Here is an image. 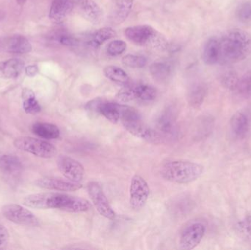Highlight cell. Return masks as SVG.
<instances>
[{
    "label": "cell",
    "instance_id": "obj_18",
    "mask_svg": "<svg viewBox=\"0 0 251 250\" xmlns=\"http://www.w3.org/2000/svg\"><path fill=\"white\" fill-rule=\"evenodd\" d=\"M32 45L26 37L16 35L9 38L7 42V50L13 54H26L32 51Z\"/></svg>",
    "mask_w": 251,
    "mask_h": 250
},
{
    "label": "cell",
    "instance_id": "obj_38",
    "mask_svg": "<svg viewBox=\"0 0 251 250\" xmlns=\"http://www.w3.org/2000/svg\"><path fill=\"white\" fill-rule=\"evenodd\" d=\"M26 0H16V2L19 4V6L24 5L26 2Z\"/></svg>",
    "mask_w": 251,
    "mask_h": 250
},
{
    "label": "cell",
    "instance_id": "obj_21",
    "mask_svg": "<svg viewBox=\"0 0 251 250\" xmlns=\"http://www.w3.org/2000/svg\"><path fill=\"white\" fill-rule=\"evenodd\" d=\"M32 131L35 135L44 139H55L60 132L56 125L49 123H36L32 125Z\"/></svg>",
    "mask_w": 251,
    "mask_h": 250
},
{
    "label": "cell",
    "instance_id": "obj_17",
    "mask_svg": "<svg viewBox=\"0 0 251 250\" xmlns=\"http://www.w3.org/2000/svg\"><path fill=\"white\" fill-rule=\"evenodd\" d=\"M73 8V0H54L49 16L52 22L60 23L67 17Z\"/></svg>",
    "mask_w": 251,
    "mask_h": 250
},
{
    "label": "cell",
    "instance_id": "obj_24",
    "mask_svg": "<svg viewBox=\"0 0 251 250\" xmlns=\"http://www.w3.org/2000/svg\"><path fill=\"white\" fill-rule=\"evenodd\" d=\"M22 96L24 98L23 109L25 113L27 114H35L41 112V106L32 91L29 89L24 90Z\"/></svg>",
    "mask_w": 251,
    "mask_h": 250
},
{
    "label": "cell",
    "instance_id": "obj_1",
    "mask_svg": "<svg viewBox=\"0 0 251 250\" xmlns=\"http://www.w3.org/2000/svg\"><path fill=\"white\" fill-rule=\"evenodd\" d=\"M220 58L223 66L234 64L247 58L251 54V35L240 29H234L219 38Z\"/></svg>",
    "mask_w": 251,
    "mask_h": 250
},
{
    "label": "cell",
    "instance_id": "obj_37",
    "mask_svg": "<svg viewBox=\"0 0 251 250\" xmlns=\"http://www.w3.org/2000/svg\"><path fill=\"white\" fill-rule=\"evenodd\" d=\"M26 74L29 77H33L38 73V68L36 65H31L25 68Z\"/></svg>",
    "mask_w": 251,
    "mask_h": 250
},
{
    "label": "cell",
    "instance_id": "obj_35",
    "mask_svg": "<svg viewBox=\"0 0 251 250\" xmlns=\"http://www.w3.org/2000/svg\"><path fill=\"white\" fill-rule=\"evenodd\" d=\"M10 240V234L5 226L0 224V250L5 249Z\"/></svg>",
    "mask_w": 251,
    "mask_h": 250
},
{
    "label": "cell",
    "instance_id": "obj_25",
    "mask_svg": "<svg viewBox=\"0 0 251 250\" xmlns=\"http://www.w3.org/2000/svg\"><path fill=\"white\" fill-rule=\"evenodd\" d=\"M219 79L220 82L224 88L229 91H234L237 88L240 77L235 70L232 69H226L221 72Z\"/></svg>",
    "mask_w": 251,
    "mask_h": 250
},
{
    "label": "cell",
    "instance_id": "obj_28",
    "mask_svg": "<svg viewBox=\"0 0 251 250\" xmlns=\"http://www.w3.org/2000/svg\"><path fill=\"white\" fill-rule=\"evenodd\" d=\"M116 35V32L112 28H102V29H99L92 35L90 44L92 46L98 47Z\"/></svg>",
    "mask_w": 251,
    "mask_h": 250
},
{
    "label": "cell",
    "instance_id": "obj_19",
    "mask_svg": "<svg viewBox=\"0 0 251 250\" xmlns=\"http://www.w3.org/2000/svg\"><path fill=\"white\" fill-rule=\"evenodd\" d=\"M220 58L219 38L212 37L206 41L203 51V60L206 64L212 66L218 63Z\"/></svg>",
    "mask_w": 251,
    "mask_h": 250
},
{
    "label": "cell",
    "instance_id": "obj_26",
    "mask_svg": "<svg viewBox=\"0 0 251 250\" xmlns=\"http://www.w3.org/2000/svg\"><path fill=\"white\" fill-rule=\"evenodd\" d=\"M156 128L159 132L165 135H172L175 130V121L170 113H164L156 121Z\"/></svg>",
    "mask_w": 251,
    "mask_h": 250
},
{
    "label": "cell",
    "instance_id": "obj_20",
    "mask_svg": "<svg viewBox=\"0 0 251 250\" xmlns=\"http://www.w3.org/2000/svg\"><path fill=\"white\" fill-rule=\"evenodd\" d=\"M133 2L134 0H114L111 14L113 23L119 24L126 19L132 9Z\"/></svg>",
    "mask_w": 251,
    "mask_h": 250
},
{
    "label": "cell",
    "instance_id": "obj_33",
    "mask_svg": "<svg viewBox=\"0 0 251 250\" xmlns=\"http://www.w3.org/2000/svg\"><path fill=\"white\" fill-rule=\"evenodd\" d=\"M122 63L127 67L140 68L144 67L147 63V60L143 56L128 54L122 59Z\"/></svg>",
    "mask_w": 251,
    "mask_h": 250
},
{
    "label": "cell",
    "instance_id": "obj_9",
    "mask_svg": "<svg viewBox=\"0 0 251 250\" xmlns=\"http://www.w3.org/2000/svg\"><path fill=\"white\" fill-rule=\"evenodd\" d=\"M88 191L97 211L105 218L114 220L116 217V213L112 208L101 186L97 182H90L88 183Z\"/></svg>",
    "mask_w": 251,
    "mask_h": 250
},
{
    "label": "cell",
    "instance_id": "obj_3",
    "mask_svg": "<svg viewBox=\"0 0 251 250\" xmlns=\"http://www.w3.org/2000/svg\"><path fill=\"white\" fill-rule=\"evenodd\" d=\"M203 172L204 167L201 164L187 161H174L162 166L161 176L168 182L186 184L197 180Z\"/></svg>",
    "mask_w": 251,
    "mask_h": 250
},
{
    "label": "cell",
    "instance_id": "obj_8",
    "mask_svg": "<svg viewBox=\"0 0 251 250\" xmlns=\"http://www.w3.org/2000/svg\"><path fill=\"white\" fill-rule=\"evenodd\" d=\"M130 205L135 211L141 209L146 205L150 189L144 179L139 175H134L130 185Z\"/></svg>",
    "mask_w": 251,
    "mask_h": 250
},
{
    "label": "cell",
    "instance_id": "obj_12",
    "mask_svg": "<svg viewBox=\"0 0 251 250\" xmlns=\"http://www.w3.org/2000/svg\"><path fill=\"white\" fill-rule=\"evenodd\" d=\"M74 7L79 14L94 24H99L102 20V10L94 0H73Z\"/></svg>",
    "mask_w": 251,
    "mask_h": 250
},
{
    "label": "cell",
    "instance_id": "obj_31",
    "mask_svg": "<svg viewBox=\"0 0 251 250\" xmlns=\"http://www.w3.org/2000/svg\"><path fill=\"white\" fill-rule=\"evenodd\" d=\"M150 72L154 79L163 81L171 74V68L166 63H155L150 66Z\"/></svg>",
    "mask_w": 251,
    "mask_h": 250
},
{
    "label": "cell",
    "instance_id": "obj_11",
    "mask_svg": "<svg viewBox=\"0 0 251 250\" xmlns=\"http://www.w3.org/2000/svg\"><path fill=\"white\" fill-rule=\"evenodd\" d=\"M57 164L60 173L68 180L79 183L83 179L85 170L79 161L66 156H60Z\"/></svg>",
    "mask_w": 251,
    "mask_h": 250
},
{
    "label": "cell",
    "instance_id": "obj_29",
    "mask_svg": "<svg viewBox=\"0 0 251 250\" xmlns=\"http://www.w3.org/2000/svg\"><path fill=\"white\" fill-rule=\"evenodd\" d=\"M236 92L245 98H249L251 97V70L245 73L243 76L240 77L237 88L235 89Z\"/></svg>",
    "mask_w": 251,
    "mask_h": 250
},
{
    "label": "cell",
    "instance_id": "obj_22",
    "mask_svg": "<svg viewBox=\"0 0 251 250\" xmlns=\"http://www.w3.org/2000/svg\"><path fill=\"white\" fill-rule=\"evenodd\" d=\"M208 88L206 84L196 83L192 86L188 93V102L191 107L198 108L203 104L206 95Z\"/></svg>",
    "mask_w": 251,
    "mask_h": 250
},
{
    "label": "cell",
    "instance_id": "obj_7",
    "mask_svg": "<svg viewBox=\"0 0 251 250\" xmlns=\"http://www.w3.org/2000/svg\"><path fill=\"white\" fill-rule=\"evenodd\" d=\"M157 91L156 88L147 85H138L127 86L122 88L117 94V98L122 102L126 103L134 100L153 101L156 98Z\"/></svg>",
    "mask_w": 251,
    "mask_h": 250
},
{
    "label": "cell",
    "instance_id": "obj_23",
    "mask_svg": "<svg viewBox=\"0 0 251 250\" xmlns=\"http://www.w3.org/2000/svg\"><path fill=\"white\" fill-rule=\"evenodd\" d=\"M25 68V63L20 59L13 58L7 60L1 66V72L9 79L18 77Z\"/></svg>",
    "mask_w": 251,
    "mask_h": 250
},
{
    "label": "cell",
    "instance_id": "obj_13",
    "mask_svg": "<svg viewBox=\"0 0 251 250\" xmlns=\"http://www.w3.org/2000/svg\"><path fill=\"white\" fill-rule=\"evenodd\" d=\"M35 184L42 189L59 192H74L82 187V184L69 180H63L57 178L44 177L38 179Z\"/></svg>",
    "mask_w": 251,
    "mask_h": 250
},
{
    "label": "cell",
    "instance_id": "obj_10",
    "mask_svg": "<svg viewBox=\"0 0 251 250\" xmlns=\"http://www.w3.org/2000/svg\"><path fill=\"white\" fill-rule=\"evenodd\" d=\"M206 230V226L201 222H196L187 226L180 236V248L184 250L196 248L204 237Z\"/></svg>",
    "mask_w": 251,
    "mask_h": 250
},
{
    "label": "cell",
    "instance_id": "obj_34",
    "mask_svg": "<svg viewBox=\"0 0 251 250\" xmlns=\"http://www.w3.org/2000/svg\"><path fill=\"white\" fill-rule=\"evenodd\" d=\"M126 48V44L124 41L116 40L112 41L108 45L107 52L111 56L120 55Z\"/></svg>",
    "mask_w": 251,
    "mask_h": 250
},
{
    "label": "cell",
    "instance_id": "obj_30",
    "mask_svg": "<svg viewBox=\"0 0 251 250\" xmlns=\"http://www.w3.org/2000/svg\"><path fill=\"white\" fill-rule=\"evenodd\" d=\"M236 230L242 239L251 242V215L240 220L236 225Z\"/></svg>",
    "mask_w": 251,
    "mask_h": 250
},
{
    "label": "cell",
    "instance_id": "obj_27",
    "mask_svg": "<svg viewBox=\"0 0 251 250\" xmlns=\"http://www.w3.org/2000/svg\"><path fill=\"white\" fill-rule=\"evenodd\" d=\"M104 74L110 80L119 84H127L129 82V76L126 73L117 66H107L104 69Z\"/></svg>",
    "mask_w": 251,
    "mask_h": 250
},
{
    "label": "cell",
    "instance_id": "obj_16",
    "mask_svg": "<svg viewBox=\"0 0 251 250\" xmlns=\"http://www.w3.org/2000/svg\"><path fill=\"white\" fill-rule=\"evenodd\" d=\"M0 170L7 177L17 178L23 170V165L19 157L6 154L0 157Z\"/></svg>",
    "mask_w": 251,
    "mask_h": 250
},
{
    "label": "cell",
    "instance_id": "obj_6",
    "mask_svg": "<svg viewBox=\"0 0 251 250\" xmlns=\"http://www.w3.org/2000/svg\"><path fill=\"white\" fill-rule=\"evenodd\" d=\"M1 213L4 218L15 224L31 227H36L40 224L38 217L32 211L19 204L4 205L1 208Z\"/></svg>",
    "mask_w": 251,
    "mask_h": 250
},
{
    "label": "cell",
    "instance_id": "obj_15",
    "mask_svg": "<svg viewBox=\"0 0 251 250\" xmlns=\"http://www.w3.org/2000/svg\"><path fill=\"white\" fill-rule=\"evenodd\" d=\"M126 36L137 45H145L154 37L155 30L148 25H139L127 28Z\"/></svg>",
    "mask_w": 251,
    "mask_h": 250
},
{
    "label": "cell",
    "instance_id": "obj_4",
    "mask_svg": "<svg viewBox=\"0 0 251 250\" xmlns=\"http://www.w3.org/2000/svg\"><path fill=\"white\" fill-rule=\"evenodd\" d=\"M120 121L129 133L140 139L156 142L159 139V134L146 126L138 112L129 106L121 104Z\"/></svg>",
    "mask_w": 251,
    "mask_h": 250
},
{
    "label": "cell",
    "instance_id": "obj_32",
    "mask_svg": "<svg viewBox=\"0 0 251 250\" xmlns=\"http://www.w3.org/2000/svg\"><path fill=\"white\" fill-rule=\"evenodd\" d=\"M237 19L245 24H251V2L245 1L237 7L236 10Z\"/></svg>",
    "mask_w": 251,
    "mask_h": 250
},
{
    "label": "cell",
    "instance_id": "obj_2",
    "mask_svg": "<svg viewBox=\"0 0 251 250\" xmlns=\"http://www.w3.org/2000/svg\"><path fill=\"white\" fill-rule=\"evenodd\" d=\"M23 205L35 209H59L75 212L79 206L78 197L63 193L32 194L24 198Z\"/></svg>",
    "mask_w": 251,
    "mask_h": 250
},
{
    "label": "cell",
    "instance_id": "obj_36",
    "mask_svg": "<svg viewBox=\"0 0 251 250\" xmlns=\"http://www.w3.org/2000/svg\"><path fill=\"white\" fill-rule=\"evenodd\" d=\"M60 41L63 45H67V46H72V45H76V40L75 38L69 36H62Z\"/></svg>",
    "mask_w": 251,
    "mask_h": 250
},
{
    "label": "cell",
    "instance_id": "obj_5",
    "mask_svg": "<svg viewBox=\"0 0 251 250\" xmlns=\"http://www.w3.org/2000/svg\"><path fill=\"white\" fill-rule=\"evenodd\" d=\"M15 148L40 158L50 159L57 154V148L44 139L21 136L13 141Z\"/></svg>",
    "mask_w": 251,
    "mask_h": 250
},
{
    "label": "cell",
    "instance_id": "obj_14",
    "mask_svg": "<svg viewBox=\"0 0 251 250\" xmlns=\"http://www.w3.org/2000/svg\"><path fill=\"white\" fill-rule=\"evenodd\" d=\"M230 127L236 138L240 139L246 138L251 129V119L249 114L243 110L234 113L230 120Z\"/></svg>",
    "mask_w": 251,
    "mask_h": 250
}]
</instances>
